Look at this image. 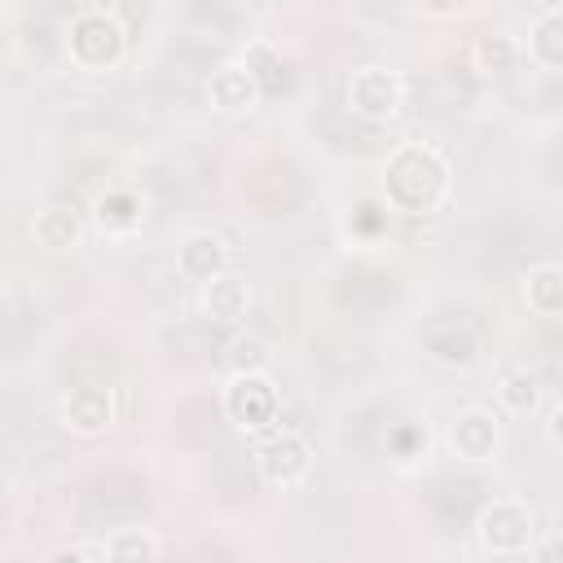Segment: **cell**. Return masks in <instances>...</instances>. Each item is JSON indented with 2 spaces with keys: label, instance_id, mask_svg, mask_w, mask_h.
Instances as JSON below:
<instances>
[{
  "label": "cell",
  "instance_id": "cell-1",
  "mask_svg": "<svg viewBox=\"0 0 563 563\" xmlns=\"http://www.w3.org/2000/svg\"><path fill=\"white\" fill-rule=\"evenodd\" d=\"M383 194L396 211L405 216H422L435 211L449 198V163L431 150V145H400L387 158L383 172Z\"/></svg>",
  "mask_w": 563,
  "mask_h": 563
},
{
  "label": "cell",
  "instance_id": "cell-2",
  "mask_svg": "<svg viewBox=\"0 0 563 563\" xmlns=\"http://www.w3.org/2000/svg\"><path fill=\"white\" fill-rule=\"evenodd\" d=\"M66 48H70V62L79 70H110L119 57H123V26L110 9L101 4H84L75 18H70V31H66Z\"/></svg>",
  "mask_w": 563,
  "mask_h": 563
},
{
  "label": "cell",
  "instance_id": "cell-3",
  "mask_svg": "<svg viewBox=\"0 0 563 563\" xmlns=\"http://www.w3.org/2000/svg\"><path fill=\"white\" fill-rule=\"evenodd\" d=\"M224 413L242 431H264L277 418V387L260 369H238L233 383L224 387Z\"/></svg>",
  "mask_w": 563,
  "mask_h": 563
},
{
  "label": "cell",
  "instance_id": "cell-4",
  "mask_svg": "<svg viewBox=\"0 0 563 563\" xmlns=\"http://www.w3.org/2000/svg\"><path fill=\"white\" fill-rule=\"evenodd\" d=\"M405 101V84L387 66H356L347 79V106L361 119H391Z\"/></svg>",
  "mask_w": 563,
  "mask_h": 563
},
{
  "label": "cell",
  "instance_id": "cell-5",
  "mask_svg": "<svg viewBox=\"0 0 563 563\" xmlns=\"http://www.w3.org/2000/svg\"><path fill=\"white\" fill-rule=\"evenodd\" d=\"M479 541L493 554H519L532 545V506L515 501V497H497L484 515H479Z\"/></svg>",
  "mask_w": 563,
  "mask_h": 563
},
{
  "label": "cell",
  "instance_id": "cell-6",
  "mask_svg": "<svg viewBox=\"0 0 563 563\" xmlns=\"http://www.w3.org/2000/svg\"><path fill=\"white\" fill-rule=\"evenodd\" d=\"M308 471H312V449H308L303 435L277 431L273 440H264V449H260V475H264L268 484L290 488V484H299Z\"/></svg>",
  "mask_w": 563,
  "mask_h": 563
},
{
  "label": "cell",
  "instance_id": "cell-7",
  "mask_svg": "<svg viewBox=\"0 0 563 563\" xmlns=\"http://www.w3.org/2000/svg\"><path fill=\"white\" fill-rule=\"evenodd\" d=\"M62 418H66V431H75V435H101L114 422V396H110V387H97V383L75 387L66 396Z\"/></svg>",
  "mask_w": 563,
  "mask_h": 563
},
{
  "label": "cell",
  "instance_id": "cell-8",
  "mask_svg": "<svg viewBox=\"0 0 563 563\" xmlns=\"http://www.w3.org/2000/svg\"><path fill=\"white\" fill-rule=\"evenodd\" d=\"M449 440H453V453H457V457H466V462H488L493 449H497V440H501V431H497V418H493L488 409H462V413L453 418Z\"/></svg>",
  "mask_w": 563,
  "mask_h": 563
},
{
  "label": "cell",
  "instance_id": "cell-9",
  "mask_svg": "<svg viewBox=\"0 0 563 563\" xmlns=\"http://www.w3.org/2000/svg\"><path fill=\"white\" fill-rule=\"evenodd\" d=\"M224 264H229V246L216 238V233H189L185 242H180V251H176V268L189 277V282H211V277H220L224 273Z\"/></svg>",
  "mask_w": 563,
  "mask_h": 563
},
{
  "label": "cell",
  "instance_id": "cell-10",
  "mask_svg": "<svg viewBox=\"0 0 563 563\" xmlns=\"http://www.w3.org/2000/svg\"><path fill=\"white\" fill-rule=\"evenodd\" d=\"M202 308H207V317H216L220 325H238V321L246 317V308H251V286H246V277H238V273L211 277V282L202 286Z\"/></svg>",
  "mask_w": 563,
  "mask_h": 563
},
{
  "label": "cell",
  "instance_id": "cell-11",
  "mask_svg": "<svg viewBox=\"0 0 563 563\" xmlns=\"http://www.w3.org/2000/svg\"><path fill=\"white\" fill-rule=\"evenodd\" d=\"M207 97H211L216 110H246V106H255L260 88H255V79L246 75L242 62H229V66H220V70L211 75Z\"/></svg>",
  "mask_w": 563,
  "mask_h": 563
},
{
  "label": "cell",
  "instance_id": "cell-12",
  "mask_svg": "<svg viewBox=\"0 0 563 563\" xmlns=\"http://www.w3.org/2000/svg\"><path fill=\"white\" fill-rule=\"evenodd\" d=\"M141 198L132 189H106L97 202H92V220L101 233H136L141 229Z\"/></svg>",
  "mask_w": 563,
  "mask_h": 563
},
{
  "label": "cell",
  "instance_id": "cell-13",
  "mask_svg": "<svg viewBox=\"0 0 563 563\" xmlns=\"http://www.w3.org/2000/svg\"><path fill=\"white\" fill-rule=\"evenodd\" d=\"M31 238H35L44 251H70V246H79L84 224H79V216L66 211V207H44V211L31 220Z\"/></svg>",
  "mask_w": 563,
  "mask_h": 563
},
{
  "label": "cell",
  "instance_id": "cell-14",
  "mask_svg": "<svg viewBox=\"0 0 563 563\" xmlns=\"http://www.w3.org/2000/svg\"><path fill=\"white\" fill-rule=\"evenodd\" d=\"M523 295L537 317H559L563 312V268L559 264H537L523 273Z\"/></svg>",
  "mask_w": 563,
  "mask_h": 563
},
{
  "label": "cell",
  "instance_id": "cell-15",
  "mask_svg": "<svg viewBox=\"0 0 563 563\" xmlns=\"http://www.w3.org/2000/svg\"><path fill=\"white\" fill-rule=\"evenodd\" d=\"M528 48H532V57H537L545 70L563 66V9H559V4H550V9H545V18L532 26Z\"/></svg>",
  "mask_w": 563,
  "mask_h": 563
},
{
  "label": "cell",
  "instance_id": "cell-16",
  "mask_svg": "<svg viewBox=\"0 0 563 563\" xmlns=\"http://www.w3.org/2000/svg\"><path fill=\"white\" fill-rule=\"evenodd\" d=\"M158 541L145 528H119L106 537V563H154Z\"/></svg>",
  "mask_w": 563,
  "mask_h": 563
},
{
  "label": "cell",
  "instance_id": "cell-17",
  "mask_svg": "<svg viewBox=\"0 0 563 563\" xmlns=\"http://www.w3.org/2000/svg\"><path fill=\"white\" fill-rule=\"evenodd\" d=\"M515 53H519V48H515L510 35H497V31H493V35H479V40H475V66H479L484 75L510 70V66H515Z\"/></svg>",
  "mask_w": 563,
  "mask_h": 563
},
{
  "label": "cell",
  "instance_id": "cell-18",
  "mask_svg": "<svg viewBox=\"0 0 563 563\" xmlns=\"http://www.w3.org/2000/svg\"><path fill=\"white\" fill-rule=\"evenodd\" d=\"M537 400H541V391H537V378L528 369H515V374L501 378V405H506V413H532Z\"/></svg>",
  "mask_w": 563,
  "mask_h": 563
},
{
  "label": "cell",
  "instance_id": "cell-19",
  "mask_svg": "<svg viewBox=\"0 0 563 563\" xmlns=\"http://www.w3.org/2000/svg\"><path fill=\"white\" fill-rule=\"evenodd\" d=\"M427 343H431V352L444 361V365H466L471 356H475V339H471V330H453V334H427Z\"/></svg>",
  "mask_w": 563,
  "mask_h": 563
},
{
  "label": "cell",
  "instance_id": "cell-20",
  "mask_svg": "<svg viewBox=\"0 0 563 563\" xmlns=\"http://www.w3.org/2000/svg\"><path fill=\"white\" fill-rule=\"evenodd\" d=\"M48 563H88V554H84V550H75V545H66V550H53V554H48Z\"/></svg>",
  "mask_w": 563,
  "mask_h": 563
}]
</instances>
